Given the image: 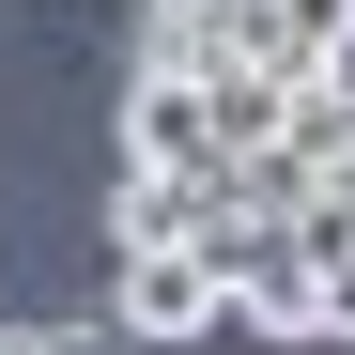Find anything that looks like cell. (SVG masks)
<instances>
[{"label": "cell", "mask_w": 355, "mask_h": 355, "mask_svg": "<svg viewBox=\"0 0 355 355\" xmlns=\"http://www.w3.org/2000/svg\"><path fill=\"white\" fill-rule=\"evenodd\" d=\"M108 324H124V340H216V324H232V278H216L201 248H124Z\"/></svg>", "instance_id": "6da1fadb"}, {"label": "cell", "mask_w": 355, "mask_h": 355, "mask_svg": "<svg viewBox=\"0 0 355 355\" xmlns=\"http://www.w3.org/2000/svg\"><path fill=\"white\" fill-rule=\"evenodd\" d=\"M139 62H155V78H232V62H263V0H139Z\"/></svg>", "instance_id": "7a4b0ae2"}, {"label": "cell", "mask_w": 355, "mask_h": 355, "mask_svg": "<svg viewBox=\"0 0 355 355\" xmlns=\"http://www.w3.org/2000/svg\"><path fill=\"white\" fill-rule=\"evenodd\" d=\"M124 170H232L201 78H155V62H139V93H124Z\"/></svg>", "instance_id": "3957f363"}, {"label": "cell", "mask_w": 355, "mask_h": 355, "mask_svg": "<svg viewBox=\"0 0 355 355\" xmlns=\"http://www.w3.org/2000/svg\"><path fill=\"white\" fill-rule=\"evenodd\" d=\"M232 170H124L108 186V248H201V201Z\"/></svg>", "instance_id": "277c9868"}, {"label": "cell", "mask_w": 355, "mask_h": 355, "mask_svg": "<svg viewBox=\"0 0 355 355\" xmlns=\"http://www.w3.org/2000/svg\"><path fill=\"white\" fill-rule=\"evenodd\" d=\"M263 62L278 78H340L355 62V0H263Z\"/></svg>", "instance_id": "5b68a950"}, {"label": "cell", "mask_w": 355, "mask_h": 355, "mask_svg": "<svg viewBox=\"0 0 355 355\" xmlns=\"http://www.w3.org/2000/svg\"><path fill=\"white\" fill-rule=\"evenodd\" d=\"M324 263V340H355V232H340V248H309Z\"/></svg>", "instance_id": "8992f818"}, {"label": "cell", "mask_w": 355, "mask_h": 355, "mask_svg": "<svg viewBox=\"0 0 355 355\" xmlns=\"http://www.w3.org/2000/svg\"><path fill=\"white\" fill-rule=\"evenodd\" d=\"M324 216H355V124L324 139Z\"/></svg>", "instance_id": "52a82bcc"}, {"label": "cell", "mask_w": 355, "mask_h": 355, "mask_svg": "<svg viewBox=\"0 0 355 355\" xmlns=\"http://www.w3.org/2000/svg\"><path fill=\"white\" fill-rule=\"evenodd\" d=\"M0 355H78V340L62 324H0Z\"/></svg>", "instance_id": "ba28073f"}]
</instances>
